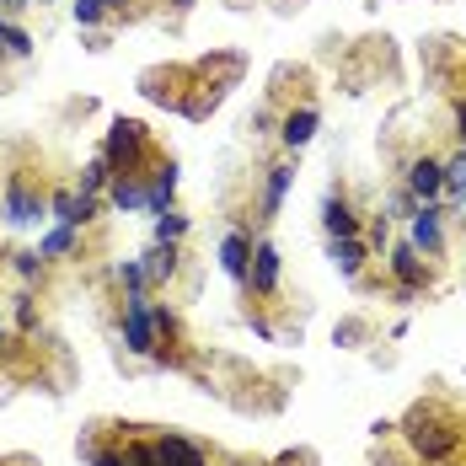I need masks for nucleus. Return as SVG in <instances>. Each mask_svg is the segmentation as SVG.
<instances>
[{"mask_svg": "<svg viewBox=\"0 0 466 466\" xmlns=\"http://www.w3.org/2000/svg\"><path fill=\"white\" fill-rule=\"evenodd\" d=\"M397 440L408 445V456L419 466H456L466 461V413L451 397H419L402 419H397Z\"/></svg>", "mask_w": 466, "mask_h": 466, "instance_id": "f257e3e1", "label": "nucleus"}, {"mask_svg": "<svg viewBox=\"0 0 466 466\" xmlns=\"http://www.w3.org/2000/svg\"><path fill=\"white\" fill-rule=\"evenodd\" d=\"M48 198H54V183H48L44 161H11L5 177H0V226H5V231H33V226H44Z\"/></svg>", "mask_w": 466, "mask_h": 466, "instance_id": "f03ea898", "label": "nucleus"}, {"mask_svg": "<svg viewBox=\"0 0 466 466\" xmlns=\"http://www.w3.org/2000/svg\"><path fill=\"white\" fill-rule=\"evenodd\" d=\"M96 156L113 167V177H145V172L156 167L161 145H156V135L145 129L140 118H113V124L102 129V145H96Z\"/></svg>", "mask_w": 466, "mask_h": 466, "instance_id": "7ed1b4c3", "label": "nucleus"}, {"mask_svg": "<svg viewBox=\"0 0 466 466\" xmlns=\"http://www.w3.org/2000/svg\"><path fill=\"white\" fill-rule=\"evenodd\" d=\"M118 338H124V354H135V360H150L156 354V295L150 289H129L124 295Z\"/></svg>", "mask_w": 466, "mask_h": 466, "instance_id": "20e7f679", "label": "nucleus"}, {"mask_svg": "<svg viewBox=\"0 0 466 466\" xmlns=\"http://www.w3.org/2000/svg\"><path fill=\"white\" fill-rule=\"evenodd\" d=\"M279 289H284V258H279V247H274L268 236H258V241H252V263H247V284H241V295L258 300V306H274Z\"/></svg>", "mask_w": 466, "mask_h": 466, "instance_id": "39448f33", "label": "nucleus"}, {"mask_svg": "<svg viewBox=\"0 0 466 466\" xmlns=\"http://www.w3.org/2000/svg\"><path fill=\"white\" fill-rule=\"evenodd\" d=\"M386 268H391V279H397V300H419L434 289V263L423 258L413 241H397L391 252H386Z\"/></svg>", "mask_w": 466, "mask_h": 466, "instance_id": "423d86ee", "label": "nucleus"}, {"mask_svg": "<svg viewBox=\"0 0 466 466\" xmlns=\"http://www.w3.org/2000/svg\"><path fill=\"white\" fill-rule=\"evenodd\" d=\"M102 209H107V198H96L86 187H54V198H48V220H59V226H76V231H92L96 220H102Z\"/></svg>", "mask_w": 466, "mask_h": 466, "instance_id": "0eeeda50", "label": "nucleus"}, {"mask_svg": "<svg viewBox=\"0 0 466 466\" xmlns=\"http://www.w3.org/2000/svg\"><path fill=\"white\" fill-rule=\"evenodd\" d=\"M140 92L156 102V107H177L183 113L187 92H193V65H156L140 76Z\"/></svg>", "mask_w": 466, "mask_h": 466, "instance_id": "6e6552de", "label": "nucleus"}, {"mask_svg": "<svg viewBox=\"0 0 466 466\" xmlns=\"http://www.w3.org/2000/svg\"><path fill=\"white\" fill-rule=\"evenodd\" d=\"M402 187H408L419 204H440V198H445V156L419 150V156L402 167Z\"/></svg>", "mask_w": 466, "mask_h": 466, "instance_id": "1a4fd4ad", "label": "nucleus"}, {"mask_svg": "<svg viewBox=\"0 0 466 466\" xmlns=\"http://www.w3.org/2000/svg\"><path fill=\"white\" fill-rule=\"evenodd\" d=\"M145 263V284H150V295H172V284H177V274H183V241H150L140 252Z\"/></svg>", "mask_w": 466, "mask_h": 466, "instance_id": "9d476101", "label": "nucleus"}, {"mask_svg": "<svg viewBox=\"0 0 466 466\" xmlns=\"http://www.w3.org/2000/svg\"><path fill=\"white\" fill-rule=\"evenodd\" d=\"M295 187V156H279L274 167H263V193H258V226H274Z\"/></svg>", "mask_w": 466, "mask_h": 466, "instance_id": "9b49d317", "label": "nucleus"}, {"mask_svg": "<svg viewBox=\"0 0 466 466\" xmlns=\"http://www.w3.org/2000/svg\"><path fill=\"white\" fill-rule=\"evenodd\" d=\"M156 456L161 466H215L220 451H209L204 440H193L183 429H156Z\"/></svg>", "mask_w": 466, "mask_h": 466, "instance_id": "f8f14e48", "label": "nucleus"}, {"mask_svg": "<svg viewBox=\"0 0 466 466\" xmlns=\"http://www.w3.org/2000/svg\"><path fill=\"white\" fill-rule=\"evenodd\" d=\"M408 241L419 247L429 263H440L445 258V209L440 204H419L413 220H408Z\"/></svg>", "mask_w": 466, "mask_h": 466, "instance_id": "ddd939ff", "label": "nucleus"}, {"mask_svg": "<svg viewBox=\"0 0 466 466\" xmlns=\"http://www.w3.org/2000/svg\"><path fill=\"white\" fill-rule=\"evenodd\" d=\"M317 124H322V113L311 107V102H289L279 113V145L284 156H295V150H306V145L317 140Z\"/></svg>", "mask_w": 466, "mask_h": 466, "instance_id": "4468645a", "label": "nucleus"}, {"mask_svg": "<svg viewBox=\"0 0 466 466\" xmlns=\"http://www.w3.org/2000/svg\"><path fill=\"white\" fill-rule=\"evenodd\" d=\"M81 461H86V466H129V461H124L118 423H92V429L81 434Z\"/></svg>", "mask_w": 466, "mask_h": 466, "instance_id": "2eb2a0df", "label": "nucleus"}, {"mask_svg": "<svg viewBox=\"0 0 466 466\" xmlns=\"http://www.w3.org/2000/svg\"><path fill=\"white\" fill-rule=\"evenodd\" d=\"M327 258H332V268H338L349 284H360L365 279V263H370L375 252H370L365 236H332V241H327Z\"/></svg>", "mask_w": 466, "mask_h": 466, "instance_id": "dca6fc26", "label": "nucleus"}, {"mask_svg": "<svg viewBox=\"0 0 466 466\" xmlns=\"http://www.w3.org/2000/svg\"><path fill=\"white\" fill-rule=\"evenodd\" d=\"M322 231H327V241H332V236H360L365 231V215L354 209V198H349L343 187H332L322 198Z\"/></svg>", "mask_w": 466, "mask_h": 466, "instance_id": "f3484780", "label": "nucleus"}, {"mask_svg": "<svg viewBox=\"0 0 466 466\" xmlns=\"http://www.w3.org/2000/svg\"><path fill=\"white\" fill-rule=\"evenodd\" d=\"M241 70H247V59H241V54H209V59H198V65H193V76H198L204 86H215V92L241 86Z\"/></svg>", "mask_w": 466, "mask_h": 466, "instance_id": "a211bd4d", "label": "nucleus"}, {"mask_svg": "<svg viewBox=\"0 0 466 466\" xmlns=\"http://www.w3.org/2000/svg\"><path fill=\"white\" fill-rule=\"evenodd\" d=\"M145 187H150V220L161 215V209H172V198H177V161L161 150L156 156V167L145 172Z\"/></svg>", "mask_w": 466, "mask_h": 466, "instance_id": "6ab92c4d", "label": "nucleus"}, {"mask_svg": "<svg viewBox=\"0 0 466 466\" xmlns=\"http://www.w3.org/2000/svg\"><path fill=\"white\" fill-rule=\"evenodd\" d=\"M5 268L22 279V289H44V284H48V268H54V263H48L38 247H16V252H5Z\"/></svg>", "mask_w": 466, "mask_h": 466, "instance_id": "aec40b11", "label": "nucleus"}, {"mask_svg": "<svg viewBox=\"0 0 466 466\" xmlns=\"http://www.w3.org/2000/svg\"><path fill=\"white\" fill-rule=\"evenodd\" d=\"M252 241H258V236H252V231H241V226H231V231H226V241H220V268H226V274H231L236 284H247Z\"/></svg>", "mask_w": 466, "mask_h": 466, "instance_id": "412c9836", "label": "nucleus"}, {"mask_svg": "<svg viewBox=\"0 0 466 466\" xmlns=\"http://www.w3.org/2000/svg\"><path fill=\"white\" fill-rule=\"evenodd\" d=\"M107 209H118V215H150V187H145V177H113Z\"/></svg>", "mask_w": 466, "mask_h": 466, "instance_id": "4be33fe9", "label": "nucleus"}, {"mask_svg": "<svg viewBox=\"0 0 466 466\" xmlns=\"http://www.w3.org/2000/svg\"><path fill=\"white\" fill-rule=\"evenodd\" d=\"M81 236L86 231H76V226H48L44 236H38V252H44L48 263H70V258H81Z\"/></svg>", "mask_w": 466, "mask_h": 466, "instance_id": "5701e85b", "label": "nucleus"}, {"mask_svg": "<svg viewBox=\"0 0 466 466\" xmlns=\"http://www.w3.org/2000/svg\"><path fill=\"white\" fill-rule=\"evenodd\" d=\"M118 440H124V461L129 466H161V456H156V434H140L135 423H118Z\"/></svg>", "mask_w": 466, "mask_h": 466, "instance_id": "b1692460", "label": "nucleus"}, {"mask_svg": "<svg viewBox=\"0 0 466 466\" xmlns=\"http://www.w3.org/2000/svg\"><path fill=\"white\" fill-rule=\"evenodd\" d=\"M0 48H5V59H33V33L16 22V16H0Z\"/></svg>", "mask_w": 466, "mask_h": 466, "instance_id": "393cba45", "label": "nucleus"}, {"mask_svg": "<svg viewBox=\"0 0 466 466\" xmlns=\"http://www.w3.org/2000/svg\"><path fill=\"white\" fill-rule=\"evenodd\" d=\"M445 198H451V204H461V209H466V145H461V150H451V156H445Z\"/></svg>", "mask_w": 466, "mask_h": 466, "instance_id": "a878e982", "label": "nucleus"}, {"mask_svg": "<svg viewBox=\"0 0 466 466\" xmlns=\"http://www.w3.org/2000/svg\"><path fill=\"white\" fill-rule=\"evenodd\" d=\"M11 332H22V338H33L38 332V295L33 289H16V300H11Z\"/></svg>", "mask_w": 466, "mask_h": 466, "instance_id": "bb28decb", "label": "nucleus"}, {"mask_svg": "<svg viewBox=\"0 0 466 466\" xmlns=\"http://www.w3.org/2000/svg\"><path fill=\"white\" fill-rule=\"evenodd\" d=\"M76 187H86V193H96V198H107V187H113V167H107L102 156H92V161L81 167V183Z\"/></svg>", "mask_w": 466, "mask_h": 466, "instance_id": "cd10ccee", "label": "nucleus"}, {"mask_svg": "<svg viewBox=\"0 0 466 466\" xmlns=\"http://www.w3.org/2000/svg\"><path fill=\"white\" fill-rule=\"evenodd\" d=\"M70 11H76V22H81L86 33H96V27L113 16V5H107V0H70Z\"/></svg>", "mask_w": 466, "mask_h": 466, "instance_id": "c85d7f7f", "label": "nucleus"}, {"mask_svg": "<svg viewBox=\"0 0 466 466\" xmlns=\"http://www.w3.org/2000/svg\"><path fill=\"white\" fill-rule=\"evenodd\" d=\"M365 241H370L375 258H386V252H391V215H370V226H365Z\"/></svg>", "mask_w": 466, "mask_h": 466, "instance_id": "c756f323", "label": "nucleus"}, {"mask_svg": "<svg viewBox=\"0 0 466 466\" xmlns=\"http://www.w3.org/2000/svg\"><path fill=\"white\" fill-rule=\"evenodd\" d=\"M183 236H187V215H177V209L156 215V241H183Z\"/></svg>", "mask_w": 466, "mask_h": 466, "instance_id": "7c9ffc66", "label": "nucleus"}, {"mask_svg": "<svg viewBox=\"0 0 466 466\" xmlns=\"http://www.w3.org/2000/svg\"><path fill=\"white\" fill-rule=\"evenodd\" d=\"M268 466H317V451H284V456H274Z\"/></svg>", "mask_w": 466, "mask_h": 466, "instance_id": "2f4dec72", "label": "nucleus"}, {"mask_svg": "<svg viewBox=\"0 0 466 466\" xmlns=\"http://www.w3.org/2000/svg\"><path fill=\"white\" fill-rule=\"evenodd\" d=\"M360 338H365V322H338V343H343V349H354Z\"/></svg>", "mask_w": 466, "mask_h": 466, "instance_id": "473e14b6", "label": "nucleus"}, {"mask_svg": "<svg viewBox=\"0 0 466 466\" xmlns=\"http://www.w3.org/2000/svg\"><path fill=\"white\" fill-rule=\"evenodd\" d=\"M451 118H456V140L466 145V92H456V102H451Z\"/></svg>", "mask_w": 466, "mask_h": 466, "instance_id": "72a5a7b5", "label": "nucleus"}, {"mask_svg": "<svg viewBox=\"0 0 466 466\" xmlns=\"http://www.w3.org/2000/svg\"><path fill=\"white\" fill-rule=\"evenodd\" d=\"M215 466H268L263 456H215Z\"/></svg>", "mask_w": 466, "mask_h": 466, "instance_id": "f704fd0d", "label": "nucleus"}, {"mask_svg": "<svg viewBox=\"0 0 466 466\" xmlns=\"http://www.w3.org/2000/svg\"><path fill=\"white\" fill-rule=\"evenodd\" d=\"M5 5V16H22V11H33V5H44V0H0Z\"/></svg>", "mask_w": 466, "mask_h": 466, "instance_id": "c9c22d12", "label": "nucleus"}, {"mask_svg": "<svg viewBox=\"0 0 466 466\" xmlns=\"http://www.w3.org/2000/svg\"><path fill=\"white\" fill-rule=\"evenodd\" d=\"M167 5H172V16H187V11H193L198 0H167Z\"/></svg>", "mask_w": 466, "mask_h": 466, "instance_id": "e433bc0d", "label": "nucleus"}, {"mask_svg": "<svg viewBox=\"0 0 466 466\" xmlns=\"http://www.w3.org/2000/svg\"><path fill=\"white\" fill-rule=\"evenodd\" d=\"M5 343H11V322H5V311H0V354H5Z\"/></svg>", "mask_w": 466, "mask_h": 466, "instance_id": "4c0bfd02", "label": "nucleus"}, {"mask_svg": "<svg viewBox=\"0 0 466 466\" xmlns=\"http://www.w3.org/2000/svg\"><path fill=\"white\" fill-rule=\"evenodd\" d=\"M456 86H461V92H466V59H461V70H456Z\"/></svg>", "mask_w": 466, "mask_h": 466, "instance_id": "58836bf2", "label": "nucleus"}, {"mask_svg": "<svg viewBox=\"0 0 466 466\" xmlns=\"http://www.w3.org/2000/svg\"><path fill=\"white\" fill-rule=\"evenodd\" d=\"M456 466H466V461H456Z\"/></svg>", "mask_w": 466, "mask_h": 466, "instance_id": "ea45409f", "label": "nucleus"}]
</instances>
